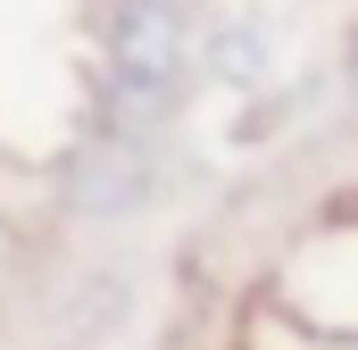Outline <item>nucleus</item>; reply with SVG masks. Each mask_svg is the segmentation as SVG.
<instances>
[{
    "label": "nucleus",
    "mask_w": 358,
    "mask_h": 350,
    "mask_svg": "<svg viewBox=\"0 0 358 350\" xmlns=\"http://www.w3.org/2000/svg\"><path fill=\"white\" fill-rule=\"evenodd\" d=\"M192 0H108L100 8V76H92V108L117 134H142L176 117L183 84H192Z\"/></svg>",
    "instance_id": "f257e3e1"
},
{
    "label": "nucleus",
    "mask_w": 358,
    "mask_h": 350,
    "mask_svg": "<svg viewBox=\"0 0 358 350\" xmlns=\"http://www.w3.org/2000/svg\"><path fill=\"white\" fill-rule=\"evenodd\" d=\"M275 309L317 334V342H358V209L317 217L283 267H275Z\"/></svg>",
    "instance_id": "f03ea898"
},
{
    "label": "nucleus",
    "mask_w": 358,
    "mask_h": 350,
    "mask_svg": "<svg viewBox=\"0 0 358 350\" xmlns=\"http://www.w3.org/2000/svg\"><path fill=\"white\" fill-rule=\"evenodd\" d=\"M150 192H159L150 142H142V134H117V125H100V117H92V134H76V150L59 159V200H67V217L117 225V217H134Z\"/></svg>",
    "instance_id": "7ed1b4c3"
},
{
    "label": "nucleus",
    "mask_w": 358,
    "mask_h": 350,
    "mask_svg": "<svg viewBox=\"0 0 358 350\" xmlns=\"http://www.w3.org/2000/svg\"><path fill=\"white\" fill-rule=\"evenodd\" d=\"M192 76H217L225 92H267L275 84V34L259 17H217V25H200Z\"/></svg>",
    "instance_id": "20e7f679"
}]
</instances>
